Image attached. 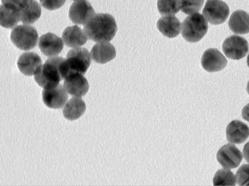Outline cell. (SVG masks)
I'll return each mask as SVG.
<instances>
[{"label": "cell", "instance_id": "6da1fadb", "mask_svg": "<svg viewBox=\"0 0 249 186\" xmlns=\"http://www.w3.org/2000/svg\"><path fill=\"white\" fill-rule=\"evenodd\" d=\"M88 38L95 43L109 42L114 37L117 26L114 17L108 14H95L84 25Z\"/></svg>", "mask_w": 249, "mask_h": 186}, {"label": "cell", "instance_id": "7a4b0ae2", "mask_svg": "<svg viewBox=\"0 0 249 186\" xmlns=\"http://www.w3.org/2000/svg\"><path fill=\"white\" fill-rule=\"evenodd\" d=\"M65 59L59 56L49 58L34 74V79L37 84L46 90L56 87L59 82L64 79L62 74V65Z\"/></svg>", "mask_w": 249, "mask_h": 186}, {"label": "cell", "instance_id": "3957f363", "mask_svg": "<svg viewBox=\"0 0 249 186\" xmlns=\"http://www.w3.org/2000/svg\"><path fill=\"white\" fill-rule=\"evenodd\" d=\"M91 62V54L86 48L75 47L71 50L63 64L65 79L73 73L84 76L90 67Z\"/></svg>", "mask_w": 249, "mask_h": 186}, {"label": "cell", "instance_id": "277c9868", "mask_svg": "<svg viewBox=\"0 0 249 186\" xmlns=\"http://www.w3.org/2000/svg\"><path fill=\"white\" fill-rule=\"evenodd\" d=\"M208 29V23L205 17L196 13L184 20L181 26V34L188 42L196 43L205 36Z\"/></svg>", "mask_w": 249, "mask_h": 186}, {"label": "cell", "instance_id": "5b68a950", "mask_svg": "<svg viewBox=\"0 0 249 186\" xmlns=\"http://www.w3.org/2000/svg\"><path fill=\"white\" fill-rule=\"evenodd\" d=\"M38 38L36 29L28 25L16 27L11 34L13 44L18 48L24 51L34 48L37 45Z\"/></svg>", "mask_w": 249, "mask_h": 186}, {"label": "cell", "instance_id": "8992f818", "mask_svg": "<svg viewBox=\"0 0 249 186\" xmlns=\"http://www.w3.org/2000/svg\"><path fill=\"white\" fill-rule=\"evenodd\" d=\"M203 15L210 24L219 25L224 23L230 16L228 5L221 0H207Z\"/></svg>", "mask_w": 249, "mask_h": 186}, {"label": "cell", "instance_id": "52a82bcc", "mask_svg": "<svg viewBox=\"0 0 249 186\" xmlns=\"http://www.w3.org/2000/svg\"><path fill=\"white\" fill-rule=\"evenodd\" d=\"M222 49L228 58L239 60L244 58L248 53L249 44L244 37L232 35L224 41Z\"/></svg>", "mask_w": 249, "mask_h": 186}, {"label": "cell", "instance_id": "ba28073f", "mask_svg": "<svg viewBox=\"0 0 249 186\" xmlns=\"http://www.w3.org/2000/svg\"><path fill=\"white\" fill-rule=\"evenodd\" d=\"M217 159L223 168L231 170L239 166L243 156L242 153L234 144L229 143L219 150Z\"/></svg>", "mask_w": 249, "mask_h": 186}, {"label": "cell", "instance_id": "9c48e42d", "mask_svg": "<svg viewBox=\"0 0 249 186\" xmlns=\"http://www.w3.org/2000/svg\"><path fill=\"white\" fill-rule=\"evenodd\" d=\"M201 62L203 68L210 73L222 70L228 63L224 56L218 49L214 48L205 51L202 55Z\"/></svg>", "mask_w": 249, "mask_h": 186}, {"label": "cell", "instance_id": "30bf717a", "mask_svg": "<svg viewBox=\"0 0 249 186\" xmlns=\"http://www.w3.org/2000/svg\"><path fill=\"white\" fill-rule=\"evenodd\" d=\"M95 14L93 7L87 0H79L71 6L69 17L74 24L85 25Z\"/></svg>", "mask_w": 249, "mask_h": 186}, {"label": "cell", "instance_id": "8fae6325", "mask_svg": "<svg viewBox=\"0 0 249 186\" xmlns=\"http://www.w3.org/2000/svg\"><path fill=\"white\" fill-rule=\"evenodd\" d=\"M64 87L69 94L75 97L85 96L89 89L87 79L79 73L69 75L65 78Z\"/></svg>", "mask_w": 249, "mask_h": 186}, {"label": "cell", "instance_id": "7c38bea8", "mask_svg": "<svg viewBox=\"0 0 249 186\" xmlns=\"http://www.w3.org/2000/svg\"><path fill=\"white\" fill-rule=\"evenodd\" d=\"M65 87L59 84L56 87L46 90L42 92L43 100L49 108L61 109L68 100V94Z\"/></svg>", "mask_w": 249, "mask_h": 186}, {"label": "cell", "instance_id": "4fadbf2b", "mask_svg": "<svg viewBox=\"0 0 249 186\" xmlns=\"http://www.w3.org/2000/svg\"><path fill=\"white\" fill-rule=\"evenodd\" d=\"M63 41L52 33H47L39 39L38 47L45 56L54 57L61 53L64 48Z\"/></svg>", "mask_w": 249, "mask_h": 186}, {"label": "cell", "instance_id": "5bb4252c", "mask_svg": "<svg viewBox=\"0 0 249 186\" xmlns=\"http://www.w3.org/2000/svg\"><path fill=\"white\" fill-rule=\"evenodd\" d=\"M249 137V128L246 124L239 120H234L228 124L226 128V137L228 142L241 144Z\"/></svg>", "mask_w": 249, "mask_h": 186}, {"label": "cell", "instance_id": "9a60e30c", "mask_svg": "<svg viewBox=\"0 0 249 186\" xmlns=\"http://www.w3.org/2000/svg\"><path fill=\"white\" fill-rule=\"evenodd\" d=\"M18 67L23 74L27 76L34 75L37 69L42 65L40 56L35 52H26L19 57Z\"/></svg>", "mask_w": 249, "mask_h": 186}, {"label": "cell", "instance_id": "2e32d148", "mask_svg": "<svg viewBox=\"0 0 249 186\" xmlns=\"http://www.w3.org/2000/svg\"><path fill=\"white\" fill-rule=\"evenodd\" d=\"M90 54L96 63L103 64L114 59L116 51L114 46L109 43H98L92 48Z\"/></svg>", "mask_w": 249, "mask_h": 186}, {"label": "cell", "instance_id": "e0dca14e", "mask_svg": "<svg viewBox=\"0 0 249 186\" xmlns=\"http://www.w3.org/2000/svg\"><path fill=\"white\" fill-rule=\"evenodd\" d=\"M159 31L165 36L173 38L178 36L181 29L179 20L174 15L164 16L157 23Z\"/></svg>", "mask_w": 249, "mask_h": 186}, {"label": "cell", "instance_id": "ac0fdd59", "mask_svg": "<svg viewBox=\"0 0 249 186\" xmlns=\"http://www.w3.org/2000/svg\"><path fill=\"white\" fill-rule=\"evenodd\" d=\"M65 45L69 47H77L85 45L88 40L84 31L77 26L66 28L62 36Z\"/></svg>", "mask_w": 249, "mask_h": 186}, {"label": "cell", "instance_id": "d6986e66", "mask_svg": "<svg viewBox=\"0 0 249 186\" xmlns=\"http://www.w3.org/2000/svg\"><path fill=\"white\" fill-rule=\"evenodd\" d=\"M231 30L237 34H246L249 32V15L242 10L234 12L228 22Z\"/></svg>", "mask_w": 249, "mask_h": 186}, {"label": "cell", "instance_id": "ffe728a7", "mask_svg": "<svg viewBox=\"0 0 249 186\" xmlns=\"http://www.w3.org/2000/svg\"><path fill=\"white\" fill-rule=\"evenodd\" d=\"M87 109L86 103L80 97H73L67 103L63 109L65 118L70 121L78 119Z\"/></svg>", "mask_w": 249, "mask_h": 186}, {"label": "cell", "instance_id": "44dd1931", "mask_svg": "<svg viewBox=\"0 0 249 186\" xmlns=\"http://www.w3.org/2000/svg\"><path fill=\"white\" fill-rule=\"evenodd\" d=\"M20 21L24 25H32L41 16L40 5L35 0H29L26 5L19 10Z\"/></svg>", "mask_w": 249, "mask_h": 186}, {"label": "cell", "instance_id": "7402d4cb", "mask_svg": "<svg viewBox=\"0 0 249 186\" xmlns=\"http://www.w3.org/2000/svg\"><path fill=\"white\" fill-rule=\"evenodd\" d=\"M19 10L4 4L0 7V24L7 29H13L20 21Z\"/></svg>", "mask_w": 249, "mask_h": 186}, {"label": "cell", "instance_id": "603a6c76", "mask_svg": "<svg viewBox=\"0 0 249 186\" xmlns=\"http://www.w3.org/2000/svg\"><path fill=\"white\" fill-rule=\"evenodd\" d=\"M236 181L233 173L225 169L217 171L213 180L214 186H235Z\"/></svg>", "mask_w": 249, "mask_h": 186}, {"label": "cell", "instance_id": "cb8c5ba5", "mask_svg": "<svg viewBox=\"0 0 249 186\" xmlns=\"http://www.w3.org/2000/svg\"><path fill=\"white\" fill-rule=\"evenodd\" d=\"M159 13L162 16L175 15L180 10L179 0H158Z\"/></svg>", "mask_w": 249, "mask_h": 186}, {"label": "cell", "instance_id": "d4e9b609", "mask_svg": "<svg viewBox=\"0 0 249 186\" xmlns=\"http://www.w3.org/2000/svg\"><path fill=\"white\" fill-rule=\"evenodd\" d=\"M204 0H179L180 10L186 15L199 12L202 8Z\"/></svg>", "mask_w": 249, "mask_h": 186}, {"label": "cell", "instance_id": "484cf974", "mask_svg": "<svg viewBox=\"0 0 249 186\" xmlns=\"http://www.w3.org/2000/svg\"><path fill=\"white\" fill-rule=\"evenodd\" d=\"M236 181L239 186H249V164H244L236 174Z\"/></svg>", "mask_w": 249, "mask_h": 186}, {"label": "cell", "instance_id": "4316f807", "mask_svg": "<svg viewBox=\"0 0 249 186\" xmlns=\"http://www.w3.org/2000/svg\"><path fill=\"white\" fill-rule=\"evenodd\" d=\"M39 1L44 8L53 11L63 6L66 0H39Z\"/></svg>", "mask_w": 249, "mask_h": 186}, {"label": "cell", "instance_id": "83f0119b", "mask_svg": "<svg viewBox=\"0 0 249 186\" xmlns=\"http://www.w3.org/2000/svg\"><path fill=\"white\" fill-rule=\"evenodd\" d=\"M3 4L20 10L26 5L20 2V0H1Z\"/></svg>", "mask_w": 249, "mask_h": 186}, {"label": "cell", "instance_id": "f1b7e54d", "mask_svg": "<svg viewBox=\"0 0 249 186\" xmlns=\"http://www.w3.org/2000/svg\"><path fill=\"white\" fill-rule=\"evenodd\" d=\"M242 115L243 118L245 121L249 122V103L243 109Z\"/></svg>", "mask_w": 249, "mask_h": 186}, {"label": "cell", "instance_id": "f546056e", "mask_svg": "<svg viewBox=\"0 0 249 186\" xmlns=\"http://www.w3.org/2000/svg\"><path fill=\"white\" fill-rule=\"evenodd\" d=\"M243 153L245 160L249 163V141L245 144Z\"/></svg>", "mask_w": 249, "mask_h": 186}, {"label": "cell", "instance_id": "4dcf8cb0", "mask_svg": "<svg viewBox=\"0 0 249 186\" xmlns=\"http://www.w3.org/2000/svg\"><path fill=\"white\" fill-rule=\"evenodd\" d=\"M23 4H26L29 0H20Z\"/></svg>", "mask_w": 249, "mask_h": 186}, {"label": "cell", "instance_id": "1f68e13d", "mask_svg": "<svg viewBox=\"0 0 249 186\" xmlns=\"http://www.w3.org/2000/svg\"><path fill=\"white\" fill-rule=\"evenodd\" d=\"M247 63L248 67H249V54H248V57H247Z\"/></svg>", "mask_w": 249, "mask_h": 186}, {"label": "cell", "instance_id": "d6a6232c", "mask_svg": "<svg viewBox=\"0 0 249 186\" xmlns=\"http://www.w3.org/2000/svg\"><path fill=\"white\" fill-rule=\"evenodd\" d=\"M247 92H248V94L249 95V81L248 85H247Z\"/></svg>", "mask_w": 249, "mask_h": 186}, {"label": "cell", "instance_id": "836d02e7", "mask_svg": "<svg viewBox=\"0 0 249 186\" xmlns=\"http://www.w3.org/2000/svg\"><path fill=\"white\" fill-rule=\"evenodd\" d=\"M73 1H79V0H73Z\"/></svg>", "mask_w": 249, "mask_h": 186}]
</instances>
